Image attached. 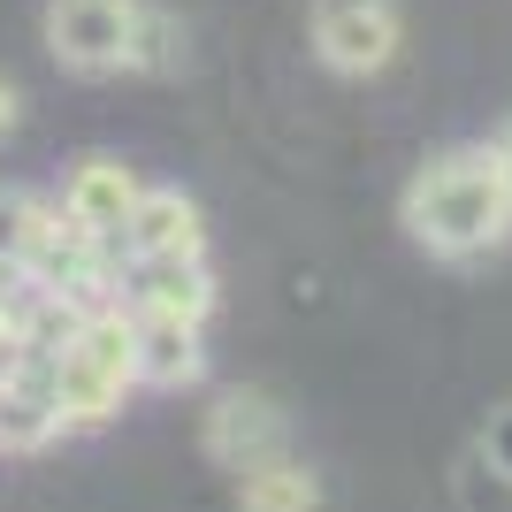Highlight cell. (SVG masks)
<instances>
[{
  "label": "cell",
  "instance_id": "obj_6",
  "mask_svg": "<svg viewBox=\"0 0 512 512\" xmlns=\"http://www.w3.org/2000/svg\"><path fill=\"white\" fill-rule=\"evenodd\" d=\"M62 398H54V352L23 344L16 360L0 367V451L23 459V451H46L62 444Z\"/></svg>",
  "mask_w": 512,
  "mask_h": 512
},
{
  "label": "cell",
  "instance_id": "obj_10",
  "mask_svg": "<svg viewBox=\"0 0 512 512\" xmlns=\"http://www.w3.org/2000/svg\"><path fill=\"white\" fill-rule=\"evenodd\" d=\"M123 253H207V214L184 184H146L123 222Z\"/></svg>",
  "mask_w": 512,
  "mask_h": 512
},
{
  "label": "cell",
  "instance_id": "obj_15",
  "mask_svg": "<svg viewBox=\"0 0 512 512\" xmlns=\"http://www.w3.org/2000/svg\"><path fill=\"white\" fill-rule=\"evenodd\" d=\"M16 130H23V85L8 77V69H0V146H8Z\"/></svg>",
  "mask_w": 512,
  "mask_h": 512
},
{
  "label": "cell",
  "instance_id": "obj_5",
  "mask_svg": "<svg viewBox=\"0 0 512 512\" xmlns=\"http://www.w3.org/2000/svg\"><path fill=\"white\" fill-rule=\"evenodd\" d=\"M199 451L237 482V474H253V467L291 451V413L268 390H222L207 406V421H199Z\"/></svg>",
  "mask_w": 512,
  "mask_h": 512
},
{
  "label": "cell",
  "instance_id": "obj_7",
  "mask_svg": "<svg viewBox=\"0 0 512 512\" xmlns=\"http://www.w3.org/2000/svg\"><path fill=\"white\" fill-rule=\"evenodd\" d=\"M115 299H123L130 314H184V321H207V314H214V268H207V253H123Z\"/></svg>",
  "mask_w": 512,
  "mask_h": 512
},
{
  "label": "cell",
  "instance_id": "obj_16",
  "mask_svg": "<svg viewBox=\"0 0 512 512\" xmlns=\"http://www.w3.org/2000/svg\"><path fill=\"white\" fill-rule=\"evenodd\" d=\"M490 161H497V176L512 184V115H505V123L490 130Z\"/></svg>",
  "mask_w": 512,
  "mask_h": 512
},
{
  "label": "cell",
  "instance_id": "obj_4",
  "mask_svg": "<svg viewBox=\"0 0 512 512\" xmlns=\"http://www.w3.org/2000/svg\"><path fill=\"white\" fill-rule=\"evenodd\" d=\"M306 39L321 69L337 77H383L406 46V8L398 0H306Z\"/></svg>",
  "mask_w": 512,
  "mask_h": 512
},
{
  "label": "cell",
  "instance_id": "obj_2",
  "mask_svg": "<svg viewBox=\"0 0 512 512\" xmlns=\"http://www.w3.org/2000/svg\"><path fill=\"white\" fill-rule=\"evenodd\" d=\"M130 390H146V383H138V337H130V306L107 299V306H92V314L62 337V352H54L62 428H69V436L107 428L115 413L130 406Z\"/></svg>",
  "mask_w": 512,
  "mask_h": 512
},
{
  "label": "cell",
  "instance_id": "obj_13",
  "mask_svg": "<svg viewBox=\"0 0 512 512\" xmlns=\"http://www.w3.org/2000/svg\"><path fill=\"white\" fill-rule=\"evenodd\" d=\"M176 62H184V23L146 0V23H138V54H130V69H138V77H161V69H176Z\"/></svg>",
  "mask_w": 512,
  "mask_h": 512
},
{
  "label": "cell",
  "instance_id": "obj_3",
  "mask_svg": "<svg viewBox=\"0 0 512 512\" xmlns=\"http://www.w3.org/2000/svg\"><path fill=\"white\" fill-rule=\"evenodd\" d=\"M138 23H146V0H46L39 31L46 54L77 77H115L138 54Z\"/></svg>",
  "mask_w": 512,
  "mask_h": 512
},
{
  "label": "cell",
  "instance_id": "obj_1",
  "mask_svg": "<svg viewBox=\"0 0 512 512\" xmlns=\"http://www.w3.org/2000/svg\"><path fill=\"white\" fill-rule=\"evenodd\" d=\"M398 214H406V237L436 260H474L512 237V184L497 176L490 146H444L406 176Z\"/></svg>",
  "mask_w": 512,
  "mask_h": 512
},
{
  "label": "cell",
  "instance_id": "obj_8",
  "mask_svg": "<svg viewBox=\"0 0 512 512\" xmlns=\"http://www.w3.org/2000/svg\"><path fill=\"white\" fill-rule=\"evenodd\" d=\"M138 192H146V176L130 169V161H115V153H85V161H69L62 176V214L69 222H85V230H100L107 245H123V222L130 207H138Z\"/></svg>",
  "mask_w": 512,
  "mask_h": 512
},
{
  "label": "cell",
  "instance_id": "obj_11",
  "mask_svg": "<svg viewBox=\"0 0 512 512\" xmlns=\"http://www.w3.org/2000/svg\"><path fill=\"white\" fill-rule=\"evenodd\" d=\"M237 512H321V474L299 451H283L268 467L237 474Z\"/></svg>",
  "mask_w": 512,
  "mask_h": 512
},
{
  "label": "cell",
  "instance_id": "obj_12",
  "mask_svg": "<svg viewBox=\"0 0 512 512\" xmlns=\"http://www.w3.org/2000/svg\"><path fill=\"white\" fill-rule=\"evenodd\" d=\"M46 207H54V199L31 192V184H0V260H23V253H31Z\"/></svg>",
  "mask_w": 512,
  "mask_h": 512
},
{
  "label": "cell",
  "instance_id": "obj_14",
  "mask_svg": "<svg viewBox=\"0 0 512 512\" xmlns=\"http://www.w3.org/2000/svg\"><path fill=\"white\" fill-rule=\"evenodd\" d=\"M474 459L490 467V482H505V490H512V406H497L490 421H482V444H474Z\"/></svg>",
  "mask_w": 512,
  "mask_h": 512
},
{
  "label": "cell",
  "instance_id": "obj_9",
  "mask_svg": "<svg viewBox=\"0 0 512 512\" xmlns=\"http://www.w3.org/2000/svg\"><path fill=\"white\" fill-rule=\"evenodd\" d=\"M130 337H138V383L146 390H184L207 375V321L130 314Z\"/></svg>",
  "mask_w": 512,
  "mask_h": 512
}]
</instances>
